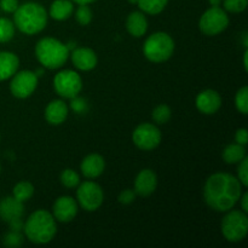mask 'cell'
I'll return each mask as SVG.
<instances>
[{"label": "cell", "instance_id": "1", "mask_svg": "<svg viewBox=\"0 0 248 248\" xmlns=\"http://www.w3.org/2000/svg\"><path fill=\"white\" fill-rule=\"evenodd\" d=\"M242 194V184L232 174L215 173L206 181L203 186V199L208 207L217 212L232 210Z\"/></svg>", "mask_w": 248, "mask_h": 248}, {"label": "cell", "instance_id": "2", "mask_svg": "<svg viewBox=\"0 0 248 248\" xmlns=\"http://www.w3.org/2000/svg\"><path fill=\"white\" fill-rule=\"evenodd\" d=\"M26 237L36 245H45L52 241L57 232L55 217L45 210H38L31 213L23 225Z\"/></svg>", "mask_w": 248, "mask_h": 248}, {"label": "cell", "instance_id": "3", "mask_svg": "<svg viewBox=\"0 0 248 248\" xmlns=\"http://www.w3.org/2000/svg\"><path fill=\"white\" fill-rule=\"evenodd\" d=\"M14 22L22 33L34 35L40 33L47 24V12L43 5L29 1L18 5L14 12Z\"/></svg>", "mask_w": 248, "mask_h": 248}, {"label": "cell", "instance_id": "4", "mask_svg": "<svg viewBox=\"0 0 248 248\" xmlns=\"http://www.w3.org/2000/svg\"><path fill=\"white\" fill-rule=\"evenodd\" d=\"M35 56L40 64L47 69L61 68L69 57L67 45L55 38H43L35 46Z\"/></svg>", "mask_w": 248, "mask_h": 248}, {"label": "cell", "instance_id": "5", "mask_svg": "<svg viewBox=\"0 0 248 248\" xmlns=\"http://www.w3.org/2000/svg\"><path fill=\"white\" fill-rule=\"evenodd\" d=\"M174 41L165 31H157L148 36L143 45V53L150 62L161 63L170 60L173 55Z\"/></svg>", "mask_w": 248, "mask_h": 248}, {"label": "cell", "instance_id": "6", "mask_svg": "<svg viewBox=\"0 0 248 248\" xmlns=\"http://www.w3.org/2000/svg\"><path fill=\"white\" fill-rule=\"evenodd\" d=\"M223 236L229 242H240L248 234V218L246 212L239 210L228 211L222 220Z\"/></svg>", "mask_w": 248, "mask_h": 248}, {"label": "cell", "instance_id": "7", "mask_svg": "<svg viewBox=\"0 0 248 248\" xmlns=\"http://www.w3.org/2000/svg\"><path fill=\"white\" fill-rule=\"evenodd\" d=\"M228 26H229V17L225 10L220 9L219 6H212L206 10L199 22L201 31L210 36L218 35L225 31Z\"/></svg>", "mask_w": 248, "mask_h": 248}, {"label": "cell", "instance_id": "8", "mask_svg": "<svg viewBox=\"0 0 248 248\" xmlns=\"http://www.w3.org/2000/svg\"><path fill=\"white\" fill-rule=\"evenodd\" d=\"M53 86L61 97L73 99L74 97H78L81 91L82 80L77 72L65 69L56 74L53 79Z\"/></svg>", "mask_w": 248, "mask_h": 248}, {"label": "cell", "instance_id": "9", "mask_svg": "<svg viewBox=\"0 0 248 248\" xmlns=\"http://www.w3.org/2000/svg\"><path fill=\"white\" fill-rule=\"evenodd\" d=\"M77 198L80 206L87 212L98 210L103 203L104 194L101 186L94 182H84L77 190Z\"/></svg>", "mask_w": 248, "mask_h": 248}, {"label": "cell", "instance_id": "10", "mask_svg": "<svg viewBox=\"0 0 248 248\" xmlns=\"http://www.w3.org/2000/svg\"><path fill=\"white\" fill-rule=\"evenodd\" d=\"M132 140L140 150H153L161 142V132L155 125L149 123L140 124L132 133Z\"/></svg>", "mask_w": 248, "mask_h": 248}, {"label": "cell", "instance_id": "11", "mask_svg": "<svg viewBox=\"0 0 248 248\" xmlns=\"http://www.w3.org/2000/svg\"><path fill=\"white\" fill-rule=\"evenodd\" d=\"M38 86V77L31 70H22L12 75L10 91L17 98H28Z\"/></svg>", "mask_w": 248, "mask_h": 248}, {"label": "cell", "instance_id": "12", "mask_svg": "<svg viewBox=\"0 0 248 248\" xmlns=\"http://www.w3.org/2000/svg\"><path fill=\"white\" fill-rule=\"evenodd\" d=\"M78 215V203L72 196H61L55 201L52 216L58 222H72Z\"/></svg>", "mask_w": 248, "mask_h": 248}, {"label": "cell", "instance_id": "13", "mask_svg": "<svg viewBox=\"0 0 248 248\" xmlns=\"http://www.w3.org/2000/svg\"><path fill=\"white\" fill-rule=\"evenodd\" d=\"M195 104L200 113L205 115H212L217 113L222 107V97L217 91L208 89L198 94Z\"/></svg>", "mask_w": 248, "mask_h": 248}, {"label": "cell", "instance_id": "14", "mask_svg": "<svg viewBox=\"0 0 248 248\" xmlns=\"http://www.w3.org/2000/svg\"><path fill=\"white\" fill-rule=\"evenodd\" d=\"M157 177L149 169L142 170L135 179V193L140 196H149L156 190Z\"/></svg>", "mask_w": 248, "mask_h": 248}, {"label": "cell", "instance_id": "15", "mask_svg": "<svg viewBox=\"0 0 248 248\" xmlns=\"http://www.w3.org/2000/svg\"><path fill=\"white\" fill-rule=\"evenodd\" d=\"M23 202L14 196H9L0 201V218L4 222L10 223L15 219H19L23 217Z\"/></svg>", "mask_w": 248, "mask_h": 248}, {"label": "cell", "instance_id": "16", "mask_svg": "<svg viewBox=\"0 0 248 248\" xmlns=\"http://www.w3.org/2000/svg\"><path fill=\"white\" fill-rule=\"evenodd\" d=\"M72 61L78 69L89 72L96 67L98 58H97L96 52L92 48L80 47L75 48L72 52Z\"/></svg>", "mask_w": 248, "mask_h": 248}, {"label": "cell", "instance_id": "17", "mask_svg": "<svg viewBox=\"0 0 248 248\" xmlns=\"http://www.w3.org/2000/svg\"><path fill=\"white\" fill-rule=\"evenodd\" d=\"M106 169V161L104 157L99 154H90L85 157L80 165L81 173L86 178L94 179L101 176Z\"/></svg>", "mask_w": 248, "mask_h": 248}, {"label": "cell", "instance_id": "18", "mask_svg": "<svg viewBox=\"0 0 248 248\" xmlns=\"http://www.w3.org/2000/svg\"><path fill=\"white\" fill-rule=\"evenodd\" d=\"M68 116V106L61 99L50 102L45 109V119L50 125H61Z\"/></svg>", "mask_w": 248, "mask_h": 248}, {"label": "cell", "instance_id": "19", "mask_svg": "<svg viewBox=\"0 0 248 248\" xmlns=\"http://www.w3.org/2000/svg\"><path fill=\"white\" fill-rule=\"evenodd\" d=\"M126 28L131 35L135 36V38H140L148 31L147 17L140 11L131 12L126 19Z\"/></svg>", "mask_w": 248, "mask_h": 248}, {"label": "cell", "instance_id": "20", "mask_svg": "<svg viewBox=\"0 0 248 248\" xmlns=\"http://www.w3.org/2000/svg\"><path fill=\"white\" fill-rule=\"evenodd\" d=\"M19 67V60L15 53L0 51V81L11 78Z\"/></svg>", "mask_w": 248, "mask_h": 248}, {"label": "cell", "instance_id": "21", "mask_svg": "<svg viewBox=\"0 0 248 248\" xmlns=\"http://www.w3.org/2000/svg\"><path fill=\"white\" fill-rule=\"evenodd\" d=\"M74 11L72 0H55L50 6V16L56 21H64Z\"/></svg>", "mask_w": 248, "mask_h": 248}, {"label": "cell", "instance_id": "22", "mask_svg": "<svg viewBox=\"0 0 248 248\" xmlns=\"http://www.w3.org/2000/svg\"><path fill=\"white\" fill-rule=\"evenodd\" d=\"M246 149H245V145L237 144H229L225 147V149L223 150V160H224L227 164H239L241 160H244L246 157Z\"/></svg>", "mask_w": 248, "mask_h": 248}, {"label": "cell", "instance_id": "23", "mask_svg": "<svg viewBox=\"0 0 248 248\" xmlns=\"http://www.w3.org/2000/svg\"><path fill=\"white\" fill-rule=\"evenodd\" d=\"M169 0H138L137 5L142 12L149 15H157L164 11Z\"/></svg>", "mask_w": 248, "mask_h": 248}, {"label": "cell", "instance_id": "24", "mask_svg": "<svg viewBox=\"0 0 248 248\" xmlns=\"http://www.w3.org/2000/svg\"><path fill=\"white\" fill-rule=\"evenodd\" d=\"M34 195V186L33 184L29 183V182L23 181L19 182L15 186L14 188V198H16L17 200H19L21 202H26L28 201L31 196Z\"/></svg>", "mask_w": 248, "mask_h": 248}, {"label": "cell", "instance_id": "25", "mask_svg": "<svg viewBox=\"0 0 248 248\" xmlns=\"http://www.w3.org/2000/svg\"><path fill=\"white\" fill-rule=\"evenodd\" d=\"M15 35V24L7 18H0V43H7Z\"/></svg>", "mask_w": 248, "mask_h": 248}, {"label": "cell", "instance_id": "26", "mask_svg": "<svg viewBox=\"0 0 248 248\" xmlns=\"http://www.w3.org/2000/svg\"><path fill=\"white\" fill-rule=\"evenodd\" d=\"M172 111L171 108H170L167 104H160L153 111V119L156 124H160V125H164L167 121L171 119Z\"/></svg>", "mask_w": 248, "mask_h": 248}, {"label": "cell", "instance_id": "27", "mask_svg": "<svg viewBox=\"0 0 248 248\" xmlns=\"http://www.w3.org/2000/svg\"><path fill=\"white\" fill-rule=\"evenodd\" d=\"M61 183L65 188H75L80 184V177L74 170L67 169L61 173Z\"/></svg>", "mask_w": 248, "mask_h": 248}, {"label": "cell", "instance_id": "28", "mask_svg": "<svg viewBox=\"0 0 248 248\" xmlns=\"http://www.w3.org/2000/svg\"><path fill=\"white\" fill-rule=\"evenodd\" d=\"M235 107L241 114L246 115L248 113V87L244 86L237 91L235 96Z\"/></svg>", "mask_w": 248, "mask_h": 248}, {"label": "cell", "instance_id": "29", "mask_svg": "<svg viewBox=\"0 0 248 248\" xmlns=\"http://www.w3.org/2000/svg\"><path fill=\"white\" fill-rule=\"evenodd\" d=\"M75 18L78 23L81 26H87L92 21V11L87 5H79L77 12H75Z\"/></svg>", "mask_w": 248, "mask_h": 248}, {"label": "cell", "instance_id": "30", "mask_svg": "<svg viewBox=\"0 0 248 248\" xmlns=\"http://www.w3.org/2000/svg\"><path fill=\"white\" fill-rule=\"evenodd\" d=\"M23 244V235L21 232H15V230H10L4 236V245L6 247L17 248Z\"/></svg>", "mask_w": 248, "mask_h": 248}, {"label": "cell", "instance_id": "31", "mask_svg": "<svg viewBox=\"0 0 248 248\" xmlns=\"http://www.w3.org/2000/svg\"><path fill=\"white\" fill-rule=\"evenodd\" d=\"M224 10L234 14H239L246 10L248 5V0H224Z\"/></svg>", "mask_w": 248, "mask_h": 248}, {"label": "cell", "instance_id": "32", "mask_svg": "<svg viewBox=\"0 0 248 248\" xmlns=\"http://www.w3.org/2000/svg\"><path fill=\"white\" fill-rule=\"evenodd\" d=\"M237 174H239L240 183L244 186H248V157L246 156L244 160L239 162V169H237Z\"/></svg>", "mask_w": 248, "mask_h": 248}, {"label": "cell", "instance_id": "33", "mask_svg": "<svg viewBox=\"0 0 248 248\" xmlns=\"http://www.w3.org/2000/svg\"><path fill=\"white\" fill-rule=\"evenodd\" d=\"M136 196H137V194L135 193V190H131V189H126V190L121 191L120 194H119V202L123 203V205H130V203H132L133 201L136 200Z\"/></svg>", "mask_w": 248, "mask_h": 248}, {"label": "cell", "instance_id": "34", "mask_svg": "<svg viewBox=\"0 0 248 248\" xmlns=\"http://www.w3.org/2000/svg\"><path fill=\"white\" fill-rule=\"evenodd\" d=\"M0 7L4 12L14 14L18 7V0H0Z\"/></svg>", "mask_w": 248, "mask_h": 248}, {"label": "cell", "instance_id": "35", "mask_svg": "<svg viewBox=\"0 0 248 248\" xmlns=\"http://www.w3.org/2000/svg\"><path fill=\"white\" fill-rule=\"evenodd\" d=\"M248 140V135H247V130L246 128H239L235 133V142L237 144L241 145H246Z\"/></svg>", "mask_w": 248, "mask_h": 248}, {"label": "cell", "instance_id": "36", "mask_svg": "<svg viewBox=\"0 0 248 248\" xmlns=\"http://www.w3.org/2000/svg\"><path fill=\"white\" fill-rule=\"evenodd\" d=\"M72 108L74 109L77 113H84L86 110V102L84 99H80L74 97V101L72 102Z\"/></svg>", "mask_w": 248, "mask_h": 248}, {"label": "cell", "instance_id": "37", "mask_svg": "<svg viewBox=\"0 0 248 248\" xmlns=\"http://www.w3.org/2000/svg\"><path fill=\"white\" fill-rule=\"evenodd\" d=\"M10 225V229L11 230H15V232H22L23 230V220H22V218H19V219H15L12 220V222L9 223Z\"/></svg>", "mask_w": 248, "mask_h": 248}, {"label": "cell", "instance_id": "38", "mask_svg": "<svg viewBox=\"0 0 248 248\" xmlns=\"http://www.w3.org/2000/svg\"><path fill=\"white\" fill-rule=\"evenodd\" d=\"M240 200H241V210L247 213L248 212V193H245L244 195L240 198Z\"/></svg>", "mask_w": 248, "mask_h": 248}, {"label": "cell", "instance_id": "39", "mask_svg": "<svg viewBox=\"0 0 248 248\" xmlns=\"http://www.w3.org/2000/svg\"><path fill=\"white\" fill-rule=\"evenodd\" d=\"M72 1L77 2V4H79V5H89V4H91V2L96 1V0H72Z\"/></svg>", "mask_w": 248, "mask_h": 248}, {"label": "cell", "instance_id": "40", "mask_svg": "<svg viewBox=\"0 0 248 248\" xmlns=\"http://www.w3.org/2000/svg\"><path fill=\"white\" fill-rule=\"evenodd\" d=\"M211 4V6H219L220 2H222V0H208Z\"/></svg>", "mask_w": 248, "mask_h": 248}, {"label": "cell", "instance_id": "41", "mask_svg": "<svg viewBox=\"0 0 248 248\" xmlns=\"http://www.w3.org/2000/svg\"><path fill=\"white\" fill-rule=\"evenodd\" d=\"M247 56H248V51H245V58H244V65H245V69L247 70Z\"/></svg>", "mask_w": 248, "mask_h": 248}, {"label": "cell", "instance_id": "42", "mask_svg": "<svg viewBox=\"0 0 248 248\" xmlns=\"http://www.w3.org/2000/svg\"><path fill=\"white\" fill-rule=\"evenodd\" d=\"M128 1H130V2H135V4H137L138 0H128Z\"/></svg>", "mask_w": 248, "mask_h": 248}, {"label": "cell", "instance_id": "43", "mask_svg": "<svg viewBox=\"0 0 248 248\" xmlns=\"http://www.w3.org/2000/svg\"><path fill=\"white\" fill-rule=\"evenodd\" d=\"M0 171H1V167H0Z\"/></svg>", "mask_w": 248, "mask_h": 248}]
</instances>
